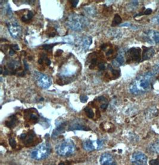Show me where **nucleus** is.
<instances>
[{
    "label": "nucleus",
    "instance_id": "nucleus-13",
    "mask_svg": "<svg viewBox=\"0 0 159 165\" xmlns=\"http://www.w3.org/2000/svg\"><path fill=\"white\" fill-rule=\"evenodd\" d=\"M148 151L154 154H159V140L151 143L148 146Z\"/></svg>",
    "mask_w": 159,
    "mask_h": 165
},
{
    "label": "nucleus",
    "instance_id": "nucleus-32",
    "mask_svg": "<svg viewBox=\"0 0 159 165\" xmlns=\"http://www.w3.org/2000/svg\"><path fill=\"white\" fill-rule=\"evenodd\" d=\"M78 2H79L78 0H77V1L76 0H75V1H72V6L73 7H76L77 6Z\"/></svg>",
    "mask_w": 159,
    "mask_h": 165
},
{
    "label": "nucleus",
    "instance_id": "nucleus-37",
    "mask_svg": "<svg viewBox=\"0 0 159 165\" xmlns=\"http://www.w3.org/2000/svg\"><path fill=\"white\" fill-rule=\"evenodd\" d=\"M92 65H95L97 63V59H93L91 61Z\"/></svg>",
    "mask_w": 159,
    "mask_h": 165
},
{
    "label": "nucleus",
    "instance_id": "nucleus-20",
    "mask_svg": "<svg viewBox=\"0 0 159 165\" xmlns=\"http://www.w3.org/2000/svg\"><path fill=\"white\" fill-rule=\"evenodd\" d=\"M122 22V19L120 16L116 14L115 17H114V19L113 20V23H112V26H116V25H119Z\"/></svg>",
    "mask_w": 159,
    "mask_h": 165
},
{
    "label": "nucleus",
    "instance_id": "nucleus-24",
    "mask_svg": "<svg viewBox=\"0 0 159 165\" xmlns=\"http://www.w3.org/2000/svg\"><path fill=\"white\" fill-rule=\"evenodd\" d=\"M9 144L13 149H15L16 147V142L14 138L9 139Z\"/></svg>",
    "mask_w": 159,
    "mask_h": 165
},
{
    "label": "nucleus",
    "instance_id": "nucleus-2",
    "mask_svg": "<svg viewBox=\"0 0 159 165\" xmlns=\"http://www.w3.org/2000/svg\"><path fill=\"white\" fill-rule=\"evenodd\" d=\"M66 24L73 31H80L88 25V20L82 15L72 14L68 17Z\"/></svg>",
    "mask_w": 159,
    "mask_h": 165
},
{
    "label": "nucleus",
    "instance_id": "nucleus-21",
    "mask_svg": "<svg viewBox=\"0 0 159 165\" xmlns=\"http://www.w3.org/2000/svg\"><path fill=\"white\" fill-rule=\"evenodd\" d=\"M84 111H85V112L86 113V115L89 118H92L94 117V112H93L92 109H91L89 107H85Z\"/></svg>",
    "mask_w": 159,
    "mask_h": 165
},
{
    "label": "nucleus",
    "instance_id": "nucleus-1",
    "mask_svg": "<svg viewBox=\"0 0 159 165\" xmlns=\"http://www.w3.org/2000/svg\"><path fill=\"white\" fill-rule=\"evenodd\" d=\"M152 71H149L138 75L129 85V91L135 95H142L150 91L155 78Z\"/></svg>",
    "mask_w": 159,
    "mask_h": 165
},
{
    "label": "nucleus",
    "instance_id": "nucleus-23",
    "mask_svg": "<svg viewBox=\"0 0 159 165\" xmlns=\"http://www.w3.org/2000/svg\"><path fill=\"white\" fill-rule=\"evenodd\" d=\"M151 71L154 74V75L159 74V62L153 66Z\"/></svg>",
    "mask_w": 159,
    "mask_h": 165
},
{
    "label": "nucleus",
    "instance_id": "nucleus-14",
    "mask_svg": "<svg viewBox=\"0 0 159 165\" xmlns=\"http://www.w3.org/2000/svg\"><path fill=\"white\" fill-rule=\"evenodd\" d=\"M69 131H76V130H82V131H88L90 129L88 127L84 126L82 124L79 123H74L69 127Z\"/></svg>",
    "mask_w": 159,
    "mask_h": 165
},
{
    "label": "nucleus",
    "instance_id": "nucleus-15",
    "mask_svg": "<svg viewBox=\"0 0 159 165\" xmlns=\"http://www.w3.org/2000/svg\"><path fill=\"white\" fill-rule=\"evenodd\" d=\"M83 149L87 151H92L95 149V147L94 145V143L92 140H85L82 144Z\"/></svg>",
    "mask_w": 159,
    "mask_h": 165
},
{
    "label": "nucleus",
    "instance_id": "nucleus-35",
    "mask_svg": "<svg viewBox=\"0 0 159 165\" xmlns=\"http://www.w3.org/2000/svg\"><path fill=\"white\" fill-rule=\"evenodd\" d=\"M13 49L15 50H18L19 49V48L17 45H13Z\"/></svg>",
    "mask_w": 159,
    "mask_h": 165
},
{
    "label": "nucleus",
    "instance_id": "nucleus-40",
    "mask_svg": "<svg viewBox=\"0 0 159 165\" xmlns=\"http://www.w3.org/2000/svg\"><path fill=\"white\" fill-rule=\"evenodd\" d=\"M15 55V51H13V50H10V55L13 56V55Z\"/></svg>",
    "mask_w": 159,
    "mask_h": 165
},
{
    "label": "nucleus",
    "instance_id": "nucleus-36",
    "mask_svg": "<svg viewBox=\"0 0 159 165\" xmlns=\"http://www.w3.org/2000/svg\"><path fill=\"white\" fill-rule=\"evenodd\" d=\"M104 68H105V66H104V64H100V65H99V68H100V69H104Z\"/></svg>",
    "mask_w": 159,
    "mask_h": 165
},
{
    "label": "nucleus",
    "instance_id": "nucleus-38",
    "mask_svg": "<svg viewBox=\"0 0 159 165\" xmlns=\"http://www.w3.org/2000/svg\"><path fill=\"white\" fill-rule=\"evenodd\" d=\"M46 64L48 65H50L51 64L50 60L48 59H46Z\"/></svg>",
    "mask_w": 159,
    "mask_h": 165
},
{
    "label": "nucleus",
    "instance_id": "nucleus-16",
    "mask_svg": "<svg viewBox=\"0 0 159 165\" xmlns=\"http://www.w3.org/2000/svg\"><path fill=\"white\" fill-rule=\"evenodd\" d=\"M124 62H125L124 56L122 54H120L112 62V64H113V66H115V67H119V66L122 65L124 64Z\"/></svg>",
    "mask_w": 159,
    "mask_h": 165
},
{
    "label": "nucleus",
    "instance_id": "nucleus-31",
    "mask_svg": "<svg viewBox=\"0 0 159 165\" xmlns=\"http://www.w3.org/2000/svg\"><path fill=\"white\" fill-rule=\"evenodd\" d=\"M59 165H71V163L69 161H66V162H61Z\"/></svg>",
    "mask_w": 159,
    "mask_h": 165
},
{
    "label": "nucleus",
    "instance_id": "nucleus-33",
    "mask_svg": "<svg viewBox=\"0 0 159 165\" xmlns=\"http://www.w3.org/2000/svg\"><path fill=\"white\" fill-rule=\"evenodd\" d=\"M53 46H54V45H52H52H44V48L46 50H49L51 49Z\"/></svg>",
    "mask_w": 159,
    "mask_h": 165
},
{
    "label": "nucleus",
    "instance_id": "nucleus-19",
    "mask_svg": "<svg viewBox=\"0 0 159 165\" xmlns=\"http://www.w3.org/2000/svg\"><path fill=\"white\" fill-rule=\"evenodd\" d=\"M10 118H11L9 122H7L6 124L9 127H14L17 122V118L15 116H13V117H11Z\"/></svg>",
    "mask_w": 159,
    "mask_h": 165
},
{
    "label": "nucleus",
    "instance_id": "nucleus-28",
    "mask_svg": "<svg viewBox=\"0 0 159 165\" xmlns=\"http://www.w3.org/2000/svg\"><path fill=\"white\" fill-rule=\"evenodd\" d=\"M97 149H100L103 147V141L98 140L97 141Z\"/></svg>",
    "mask_w": 159,
    "mask_h": 165
},
{
    "label": "nucleus",
    "instance_id": "nucleus-10",
    "mask_svg": "<svg viewBox=\"0 0 159 165\" xmlns=\"http://www.w3.org/2000/svg\"><path fill=\"white\" fill-rule=\"evenodd\" d=\"M101 165H116L113 156L109 153H103L100 158Z\"/></svg>",
    "mask_w": 159,
    "mask_h": 165
},
{
    "label": "nucleus",
    "instance_id": "nucleus-7",
    "mask_svg": "<svg viewBox=\"0 0 159 165\" xmlns=\"http://www.w3.org/2000/svg\"><path fill=\"white\" fill-rule=\"evenodd\" d=\"M36 79L38 85L42 89L49 88L52 83L51 80L48 76L38 73H37V74H36Z\"/></svg>",
    "mask_w": 159,
    "mask_h": 165
},
{
    "label": "nucleus",
    "instance_id": "nucleus-11",
    "mask_svg": "<svg viewBox=\"0 0 159 165\" xmlns=\"http://www.w3.org/2000/svg\"><path fill=\"white\" fill-rule=\"evenodd\" d=\"M155 51L154 49L152 47H143V52H142V60H147L150 59L154 56Z\"/></svg>",
    "mask_w": 159,
    "mask_h": 165
},
{
    "label": "nucleus",
    "instance_id": "nucleus-39",
    "mask_svg": "<svg viewBox=\"0 0 159 165\" xmlns=\"http://www.w3.org/2000/svg\"><path fill=\"white\" fill-rule=\"evenodd\" d=\"M113 52V51L112 50H109L108 52H107L106 55H107V56H109V55H111V54Z\"/></svg>",
    "mask_w": 159,
    "mask_h": 165
},
{
    "label": "nucleus",
    "instance_id": "nucleus-5",
    "mask_svg": "<svg viewBox=\"0 0 159 165\" xmlns=\"http://www.w3.org/2000/svg\"><path fill=\"white\" fill-rule=\"evenodd\" d=\"M131 165H147V157L141 151H135L131 159Z\"/></svg>",
    "mask_w": 159,
    "mask_h": 165
},
{
    "label": "nucleus",
    "instance_id": "nucleus-9",
    "mask_svg": "<svg viewBox=\"0 0 159 165\" xmlns=\"http://www.w3.org/2000/svg\"><path fill=\"white\" fill-rule=\"evenodd\" d=\"M8 28L9 33L13 38H17L20 36L22 33V28L16 22L10 24L8 26Z\"/></svg>",
    "mask_w": 159,
    "mask_h": 165
},
{
    "label": "nucleus",
    "instance_id": "nucleus-18",
    "mask_svg": "<svg viewBox=\"0 0 159 165\" xmlns=\"http://www.w3.org/2000/svg\"><path fill=\"white\" fill-rule=\"evenodd\" d=\"M82 47L84 49H88L92 43V38L90 37H85L82 41Z\"/></svg>",
    "mask_w": 159,
    "mask_h": 165
},
{
    "label": "nucleus",
    "instance_id": "nucleus-17",
    "mask_svg": "<svg viewBox=\"0 0 159 165\" xmlns=\"http://www.w3.org/2000/svg\"><path fill=\"white\" fill-rule=\"evenodd\" d=\"M65 126H66L65 123L60 124V125H59L57 127L56 129H55L54 131V132H53L52 134V136L53 137H57L61 133H62V132L65 131Z\"/></svg>",
    "mask_w": 159,
    "mask_h": 165
},
{
    "label": "nucleus",
    "instance_id": "nucleus-30",
    "mask_svg": "<svg viewBox=\"0 0 159 165\" xmlns=\"http://www.w3.org/2000/svg\"><path fill=\"white\" fill-rule=\"evenodd\" d=\"M33 16H34L33 13H32V11H29V12L28 13V14H27V17H27V20H30V19H31L32 18Z\"/></svg>",
    "mask_w": 159,
    "mask_h": 165
},
{
    "label": "nucleus",
    "instance_id": "nucleus-4",
    "mask_svg": "<svg viewBox=\"0 0 159 165\" xmlns=\"http://www.w3.org/2000/svg\"><path fill=\"white\" fill-rule=\"evenodd\" d=\"M51 152V147L48 143H42L34 149L31 153V157L36 160H41L48 157Z\"/></svg>",
    "mask_w": 159,
    "mask_h": 165
},
{
    "label": "nucleus",
    "instance_id": "nucleus-34",
    "mask_svg": "<svg viewBox=\"0 0 159 165\" xmlns=\"http://www.w3.org/2000/svg\"><path fill=\"white\" fill-rule=\"evenodd\" d=\"M107 107V104H103L101 105V108L103 109H106V108Z\"/></svg>",
    "mask_w": 159,
    "mask_h": 165
},
{
    "label": "nucleus",
    "instance_id": "nucleus-29",
    "mask_svg": "<svg viewBox=\"0 0 159 165\" xmlns=\"http://www.w3.org/2000/svg\"><path fill=\"white\" fill-rule=\"evenodd\" d=\"M29 118L33 121H36L38 119V116L35 114H31L29 115Z\"/></svg>",
    "mask_w": 159,
    "mask_h": 165
},
{
    "label": "nucleus",
    "instance_id": "nucleus-27",
    "mask_svg": "<svg viewBox=\"0 0 159 165\" xmlns=\"http://www.w3.org/2000/svg\"><path fill=\"white\" fill-rule=\"evenodd\" d=\"M88 97L86 95H82L80 97V100H81V102H82V103H85L88 100Z\"/></svg>",
    "mask_w": 159,
    "mask_h": 165
},
{
    "label": "nucleus",
    "instance_id": "nucleus-41",
    "mask_svg": "<svg viewBox=\"0 0 159 165\" xmlns=\"http://www.w3.org/2000/svg\"></svg>",
    "mask_w": 159,
    "mask_h": 165
},
{
    "label": "nucleus",
    "instance_id": "nucleus-6",
    "mask_svg": "<svg viewBox=\"0 0 159 165\" xmlns=\"http://www.w3.org/2000/svg\"><path fill=\"white\" fill-rule=\"evenodd\" d=\"M144 40L151 45H159V31L149 30L144 33Z\"/></svg>",
    "mask_w": 159,
    "mask_h": 165
},
{
    "label": "nucleus",
    "instance_id": "nucleus-3",
    "mask_svg": "<svg viewBox=\"0 0 159 165\" xmlns=\"http://www.w3.org/2000/svg\"><path fill=\"white\" fill-rule=\"evenodd\" d=\"M76 146L73 141L66 140L59 143L56 147V151L60 156H69L75 151Z\"/></svg>",
    "mask_w": 159,
    "mask_h": 165
},
{
    "label": "nucleus",
    "instance_id": "nucleus-12",
    "mask_svg": "<svg viewBox=\"0 0 159 165\" xmlns=\"http://www.w3.org/2000/svg\"><path fill=\"white\" fill-rule=\"evenodd\" d=\"M35 138V135L34 132L29 133H23L20 136L21 140L24 142L25 145H30L31 143L33 142Z\"/></svg>",
    "mask_w": 159,
    "mask_h": 165
},
{
    "label": "nucleus",
    "instance_id": "nucleus-22",
    "mask_svg": "<svg viewBox=\"0 0 159 165\" xmlns=\"http://www.w3.org/2000/svg\"><path fill=\"white\" fill-rule=\"evenodd\" d=\"M85 10H86V13L88 14H89L90 15H91V16H94L96 13L95 10L94 8L91 7H86L85 8Z\"/></svg>",
    "mask_w": 159,
    "mask_h": 165
},
{
    "label": "nucleus",
    "instance_id": "nucleus-25",
    "mask_svg": "<svg viewBox=\"0 0 159 165\" xmlns=\"http://www.w3.org/2000/svg\"><path fill=\"white\" fill-rule=\"evenodd\" d=\"M151 22L154 24L159 25V14L151 19Z\"/></svg>",
    "mask_w": 159,
    "mask_h": 165
},
{
    "label": "nucleus",
    "instance_id": "nucleus-8",
    "mask_svg": "<svg viewBox=\"0 0 159 165\" xmlns=\"http://www.w3.org/2000/svg\"><path fill=\"white\" fill-rule=\"evenodd\" d=\"M141 50L138 47H133L129 50L127 53L128 60L133 62H139L141 60Z\"/></svg>",
    "mask_w": 159,
    "mask_h": 165
},
{
    "label": "nucleus",
    "instance_id": "nucleus-26",
    "mask_svg": "<svg viewBox=\"0 0 159 165\" xmlns=\"http://www.w3.org/2000/svg\"><path fill=\"white\" fill-rule=\"evenodd\" d=\"M149 164L150 165H159V158L151 160L149 162Z\"/></svg>",
    "mask_w": 159,
    "mask_h": 165
}]
</instances>
